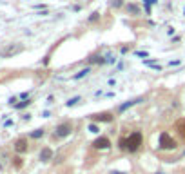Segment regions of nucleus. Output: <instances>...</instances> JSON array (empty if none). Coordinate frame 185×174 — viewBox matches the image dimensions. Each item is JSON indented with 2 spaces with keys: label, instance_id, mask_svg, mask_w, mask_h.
I'll return each mask as SVG.
<instances>
[{
  "label": "nucleus",
  "instance_id": "11",
  "mask_svg": "<svg viewBox=\"0 0 185 174\" xmlns=\"http://www.w3.org/2000/svg\"><path fill=\"white\" fill-rule=\"evenodd\" d=\"M98 62H100V64L103 62V58H102V56H98V54H93V56L89 58V64H98Z\"/></svg>",
  "mask_w": 185,
  "mask_h": 174
},
{
  "label": "nucleus",
  "instance_id": "16",
  "mask_svg": "<svg viewBox=\"0 0 185 174\" xmlns=\"http://www.w3.org/2000/svg\"><path fill=\"white\" fill-rule=\"evenodd\" d=\"M78 100H80V98H78V96H76V98H73V100H69V102H67V105H69V107H71V105H74V103H76Z\"/></svg>",
  "mask_w": 185,
  "mask_h": 174
},
{
  "label": "nucleus",
  "instance_id": "7",
  "mask_svg": "<svg viewBox=\"0 0 185 174\" xmlns=\"http://www.w3.org/2000/svg\"><path fill=\"white\" fill-rule=\"evenodd\" d=\"M15 151L17 152H26L27 151V140L26 138H18V140L15 142Z\"/></svg>",
  "mask_w": 185,
  "mask_h": 174
},
{
  "label": "nucleus",
  "instance_id": "12",
  "mask_svg": "<svg viewBox=\"0 0 185 174\" xmlns=\"http://www.w3.org/2000/svg\"><path fill=\"white\" fill-rule=\"evenodd\" d=\"M87 73H89V67H86V69H82V71H80L78 74H74V76H73V78H74V80H78V78H82V76H86V74H87Z\"/></svg>",
  "mask_w": 185,
  "mask_h": 174
},
{
  "label": "nucleus",
  "instance_id": "13",
  "mask_svg": "<svg viewBox=\"0 0 185 174\" xmlns=\"http://www.w3.org/2000/svg\"><path fill=\"white\" fill-rule=\"evenodd\" d=\"M40 136H44V131H42V129H36V131L31 132V138H40Z\"/></svg>",
  "mask_w": 185,
  "mask_h": 174
},
{
  "label": "nucleus",
  "instance_id": "10",
  "mask_svg": "<svg viewBox=\"0 0 185 174\" xmlns=\"http://www.w3.org/2000/svg\"><path fill=\"white\" fill-rule=\"evenodd\" d=\"M138 102H142V98H136V100H133V102H129V103H123V105H120V111H125V109H129L131 105H134V103H138Z\"/></svg>",
  "mask_w": 185,
  "mask_h": 174
},
{
  "label": "nucleus",
  "instance_id": "2",
  "mask_svg": "<svg viewBox=\"0 0 185 174\" xmlns=\"http://www.w3.org/2000/svg\"><path fill=\"white\" fill-rule=\"evenodd\" d=\"M160 149H163V151H172V149H176V140H174L169 132H162L160 134Z\"/></svg>",
  "mask_w": 185,
  "mask_h": 174
},
{
  "label": "nucleus",
  "instance_id": "1",
  "mask_svg": "<svg viewBox=\"0 0 185 174\" xmlns=\"http://www.w3.org/2000/svg\"><path fill=\"white\" fill-rule=\"evenodd\" d=\"M142 132H133L131 136H127L125 138V151H129V152H136L138 149H140V145H142Z\"/></svg>",
  "mask_w": 185,
  "mask_h": 174
},
{
  "label": "nucleus",
  "instance_id": "15",
  "mask_svg": "<svg viewBox=\"0 0 185 174\" xmlns=\"http://www.w3.org/2000/svg\"><path fill=\"white\" fill-rule=\"evenodd\" d=\"M118 147L122 149V151H125V138H120V142H118Z\"/></svg>",
  "mask_w": 185,
  "mask_h": 174
},
{
  "label": "nucleus",
  "instance_id": "6",
  "mask_svg": "<svg viewBox=\"0 0 185 174\" xmlns=\"http://www.w3.org/2000/svg\"><path fill=\"white\" fill-rule=\"evenodd\" d=\"M93 147L94 149H102V151L103 149H109L111 147V140H109L107 136H100V138H96V140L93 142Z\"/></svg>",
  "mask_w": 185,
  "mask_h": 174
},
{
  "label": "nucleus",
  "instance_id": "19",
  "mask_svg": "<svg viewBox=\"0 0 185 174\" xmlns=\"http://www.w3.org/2000/svg\"><path fill=\"white\" fill-rule=\"evenodd\" d=\"M113 6L114 7H120V6H122V0H113Z\"/></svg>",
  "mask_w": 185,
  "mask_h": 174
},
{
  "label": "nucleus",
  "instance_id": "20",
  "mask_svg": "<svg viewBox=\"0 0 185 174\" xmlns=\"http://www.w3.org/2000/svg\"><path fill=\"white\" fill-rule=\"evenodd\" d=\"M15 160H17V161H15V165H17V167L22 165V160H20V158H15Z\"/></svg>",
  "mask_w": 185,
  "mask_h": 174
},
{
  "label": "nucleus",
  "instance_id": "9",
  "mask_svg": "<svg viewBox=\"0 0 185 174\" xmlns=\"http://www.w3.org/2000/svg\"><path fill=\"white\" fill-rule=\"evenodd\" d=\"M127 13H131V15H140V7L136 6V4H127Z\"/></svg>",
  "mask_w": 185,
  "mask_h": 174
},
{
  "label": "nucleus",
  "instance_id": "17",
  "mask_svg": "<svg viewBox=\"0 0 185 174\" xmlns=\"http://www.w3.org/2000/svg\"><path fill=\"white\" fill-rule=\"evenodd\" d=\"M100 17V15L98 13H93V17H89V22H94V20H96V18Z\"/></svg>",
  "mask_w": 185,
  "mask_h": 174
},
{
  "label": "nucleus",
  "instance_id": "14",
  "mask_svg": "<svg viewBox=\"0 0 185 174\" xmlns=\"http://www.w3.org/2000/svg\"><path fill=\"white\" fill-rule=\"evenodd\" d=\"M178 131H180V134H182V136L185 138V120H183V122L178 125Z\"/></svg>",
  "mask_w": 185,
  "mask_h": 174
},
{
  "label": "nucleus",
  "instance_id": "21",
  "mask_svg": "<svg viewBox=\"0 0 185 174\" xmlns=\"http://www.w3.org/2000/svg\"><path fill=\"white\" fill-rule=\"evenodd\" d=\"M89 129H91L93 132H98V127H96V125H91V127H89Z\"/></svg>",
  "mask_w": 185,
  "mask_h": 174
},
{
  "label": "nucleus",
  "instance_id": "3",
  "mask_svg": "<svg viewBox=\"0 0 185 174\" xmlns=\"http://www.w3.org/2000/svg\"><path fill=\"white\" fill-rule=\"evenodd\" d=\"M73 132V123L71 122H62L54 129V138H66Z\"/></svg>",
  "mask_w": 185,
  "mask_h": 174
},
{
  "label": "nucleus",
  "instance_id": "22",
  "mask_svg": "<svg viewBox=\"0 0 185 174\" xmlns=\"http://www.w3.org/2000/svg\"><path fill=\"white\" fill-rule=\"evenodd\" d=\"M111 174H125V172H120V171H116V172H111Z\"/></svg>",
  "mask_w": 185,
  "mask_h": 174
},
{
  "label": "nucleus",
  "instance_id": "4",
  "mask_svg": "<svg viewBox=\"0 0 185 174\" xmlns=\"http://www.w3.org/2000/svg\"><path fill=\"white\" fill-rule=\"evenodd\" d=\"M22 46L20 44H9L7 47H4L2 51H0V58H11L15 56V54H18V53H22Z\"/></svg>",
  "mask_w": 185,
  "mask_h": 174
},
{
  "label": "nucleus",
  "instance_id": "5",
  "mask_svg": "<svg viewBox=\"0 0 185 174\" xmlns=\"http://www.w3.org/2000/svg\"><path fill=\"white\" fill-rule=\"evenodd\" d=\"M91 120L93 122H100V123H111L114 120V114L113 112H96V114H91Z\"/></svg>",
  "mask_w": 185,
  "mask_h": 174
},
{
  "label": "nucleus",
  "instance_id": "18",
  "mask_svg": "<svg viewBox=\"0 0 185 174\" xmlns=\"http://www.w3.org/2000/svg\"><path fill=\"white\" fill-rule=\"evenodd\" d=\"M29 103H31V102H29V100H27V102H22V103H18V105H17V107H18V109H22V107H26V105H29Z\"/></svg>",
  "mask_w": 185,
  "mask_h": 174
},
{
  "label": "nucleus",
  "instance_id": "8",
  "mask_svg": "<svg viewBox=\"0 0 185 174\" xmlns=\"http://www.w3.org/2000/svg\"><path fill=\"white\" fill-rule=\"evenodd\" d=\"M53 158V151L49 147H44L42 151H40V161H49Z\"/></svg>",
  "mask_w": 185,
  "mask_h": 174
}]
</instances>
